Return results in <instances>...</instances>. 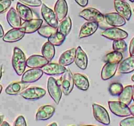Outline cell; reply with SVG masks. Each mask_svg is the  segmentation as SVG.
Listing matches in <instances>:
<instances>
[{
	"instance_id": "db71d44e",
	"label": "cell",
	"mask_w": 134,
	"mask_h": 126,
	"mask_svg": "<svg viewBox=\"0 0 134 126\" xmlns=\"http://www.w3.org/2000/svg\"><path fill=\"white\" fill-rule=\"evenodd\" d=\"M11 1H13V0H11Z\"/></svg>"
},
{
	"instance_id": "60d3db41",
	"label": "cell",
	"mask_w": 134,
	"mask_h": 126,
	"mask_svg": "<svg viewBox=\"0 0 134 126\" xmlns=\"http://www.w3.org/2000/svg\"><path fill=\"white\" fill-rule=\"evenodd\" d=\"M76 3H78L80 7H84L88 4L89 0H74Z\"/></svg>"
},
{
	"instance_id": "f5cc1de1",
	"label": "cell",
	"mask_w": 134,
	"mask_h": 126,
	"mask_svg": "<svg viewBox=\"0 0 134 126\" xmlns=\"http://www.w3.org/2000/svg\"><path fill=\"white\" fill-rule=\"evenodd\" d=\"M123 1H126V0H123Z\"/></svg>"
},
{
	"instance_id": "c3c4849f",
	"label": "cell",
	"mask_w": 134,
	"mask_h": 126,
	"mask_svg": "<svg viewBox=\"0 0 134 126\" xmlns=\"http://www.w3.org/2000/svg\"><path fill=\"white\" fill-rule=\"evenodd\" d=\"M48 125H55V126H57V123H55V122H53V123H49Z\"/></svg>"
},
{
	"instance_id": "4316f807",
	"label": "cell",
	"mask_w": 134,
	"mask_h": 126,
	"mask_svg": "<svg viewBox=\"0 0 134 126\" xmlns=\"http://www.w3.org/2000/svg\"><path fill=\"white\" fill-rule=\"evenodd\" d=\"M16 11L22 20L24 21H27L33 19V12L28 6L18 2L16 3Z\"/></svg>"
},
{
	"instance_id": "5bb4252c",
	"label": "cell",
	"mask_w": 134,
	"mask_h": 126,
	"mask_svg": "<svg viewBox=\"0 0 134 126\" xmlns=\"http://www.w3.org/2000/svg\"><path fill=\"white\" fill-rule=\"evenodd\" d=\"M43 72L41 68H31L24 72L22 75V81L26 83H34L42 77Z\"/></svg>"
},
{
	"instance_id": "7a4b0ae2",
	"label": "cell",
	"mask_w": 134,
	"mask_h": 126,
	"mask_svg": "<svg viewBox=\"0 0 134 126\" xmlns=\"http://www.w3.org/2000/svg\"><path fill=\"white\" fill-rule=\"evenodd\" d=\"M47 90L49 94L50 97H51L54 102L59 105L60 99L62 98V89L57 80L55 79L53 77H49L47 81Z\"/></svg>"
},
{
	"instance_id": "bcb514c9",
	"label": "cell",
	"mask_w": 134,
	"mask_h": 126,
	"mask_svg": "<svg viewBox=\"0 0 134 126\" xmlns=\"http://www.w3.org/2000/svg\"><path fill=\"white\" fill-rule=\"evenodd\" d=\"M3 118H4V116L3 115H0V125L2 124V123L3 121Z\"/></svg>"
},
{
	"instance_id": "ffe728a7",
	"label": "cell",
	"mask_w": 134,
	"mask_h": 126,
	"mask_svg": "<svg viewBox=\"0 0 134 126\" xmlns=\"http://www.w3.org/2000/svg\"><path fill=\"white\" fill-rule=\"evenodd\" d=\"M43 24V20L40 19H31L30 20L24 21L21 25L22 28L24 30L26 34H32L38 32V29L42 26Z\"/></svg>"
},
{
	"instance_id": "9c48e42d",
	"label": "cell",
	"mask_w": 134,
	"mask_h": 126,
	"mask_svg": "<svg viewBox=\"0 0 134 126\" xmlns=\"http://www.w3.org/2000/svg\"><path fill=\"white\" fill-rule=\"evenodd\" d=\"M41 14L48 25L54 28H57L59 26V20L54 11L49 8L46 4H42L41 8Z\"/></svg>"
},
{
	"instance_id": "6da1fadb",
	"label": "cell",
	"mask_w": 134,
	"mask_h": 126,
	"mask_svg": "<svg viewBox=\"0 0 134 126\" xmlns=\"http://www.w3.org/2000/svg\"><path fill=\"white\" fill-rule=\"evenodd\" d=\"M26 57L24 53L19 47L13 49L11 62L14 70L18 76H22L26 67Z\"/></svg>"
},
{
	"instance_id": "9a60e30c",
	"label": "cell",
	"mask_w": 134,
	"mask_h": 126,
	"mask_svg": "<svg viewBox=\"0 0 134 126\" xmlns=\"http://www.w3.org/2000/svg\"><path fill=\"white\" fill-rule=\"evenodd\" d=\"M48 62H49L43 55H33L27 59L26 66L30 68H42Z\"/></svg>"
},
{
	"instance_id": "3957f363",
	"label": "cell",
	"mask_w": 134,
	"mask_h": 126,
	"mask_svg": "<svg viewBox=\"0 0 134 126\" xmlns=\"http://www.w3.org/2000/svg\"><path fill=\"white\" fill-rule=\"evenodd\" d=\"M58 83L60 85L63 94L65 95H69V94L74 89V78L71 72L66 70L64 73L60 81H57Z\"/></svg>"
},
{
	"instance_id": "ba28073f",
	"label": "cell",
	"mask_w": 134,
	"mask_h": 126,
	"mask_svg": "<svg viewBox=\"0 0 134 126\" xmlns=\"http://www.w3.org/2000/svg\"><path fill=\"white\" fill-rule=\"evenodd\" d=\"M101 36L110 40L124 39L127 38L128 34L125 30L118 28V27H112L104 30Z\"/></svg>"
},
{
	"instance_id": "83f0119b",
	"label": "cell",
	"mask_w": 134,
	"mask_h": 126,
	"mask_svg": "<svg viewBox=\"0 0 134 126\" xmlns=\"http://www.w3.org/2000/svg\"><path fill=\"white\" fill-rule=\"evenodd\" d=\"M72 29V20L70 16H66L59 24L57 32L61 33L66 37L69 35Z\"/></svg>"
},
{
	"instance_id": "484cf974",
	"label": "cell",
	"mask_w": 134,
	"mask_h": 126,
	"mask_svg": "<svg viewBox=\"0 0 134 126\" xmlns=\"http://www.w3.org/2000/svg\"><path fill=\"white\" fill-rule=\"evenodd\" d=\"M74 83L76 87L82 91H87L90 87V82L86 76L80 73L73 74Z\"/></svg>"
},
{
	"instance_id": "ee69618b",
	"label": "cell",
	"mask_w": 134,
	"mask_h": 126,
	"mask_svg": "<svg viewBox=\"0 0 134 126\" xmlns=\"http://www.w3.org/2000/svg\"><path fill=\"white\" fill-rule=\"evenodd\" d=\"M130 112H131V115L133 116H134V105L130 106Z\"/></svg>"
},
{
	"instance_id": "7dc6e473",
	"label": "cell",
	"mask_w": 134,
	"mask_h": 126,
	"mask_svg": "<svg viewBox=\"0 0 134 126\" xmlns=\"http://www.w3.org/2000/svg\"><path fill=\"white\" fill-rule=\"evenodd\" d=\"M132 100L134 102V85L132 86Z\"/></svg>"
},
{
	"instance_id": "2e32d148",
	"label": "cell",
	"mask_w": 134,
	"mask_h": 126,
	"mask_svg": "<svg viewBox=\"0 0 134 126\" xmlns=\"http://www.w3.org/2000/svg\"><path fill=\"white\" fill-rule=\"evenodd\" d=\"M99 27V22L94 21H88L84 23L81 27L79 33V38H87L93 35L97 31Z\"/></svg>"
},
{
	"instance_id": "f6af8a7d",
	"label": "cell",
	"mask_w": 134,
	"mask_h": 126,
	"mask_svg": "<svg viewBox=\"0 0 134 126\" xmlns=\"http://www.w3.org/2000/svg\"><path fill=\"white\" fill-rule=\"evenodd\" d=\"M1 125H2V126H5V125L9 126L10 124L9 123H7V122H5V121H3V122H2V123Z\"/></svg>"
},
{
	"instance_id": "f907efd6",
	"label": "cell",
	"mask_w": 134,
	"mask_h": 126,
	"mask_svg": "<svg viewBox=\"0 0 134 126\" xmlns=\"http://www.w3.org/2000/svg\"><path fill=\"white\" fill-rule=\"evenodd\" d=\"M131 81L134 82V74L132 76H131Z\"/></svg>"
},
{
	"instance_id": "603a6c76",
	"label": "cell",
	"mask_w": 134,
	"mask_h": 126,
	"mask_svg": "<svg viewBox=\"0 0 134 126\" xmlns=\"http://www.w3.org/2000/svg\"><path fill=\"white\" fill-rule=\"evenodd\" d=\"M21 20L17 11L13 7L10 9L7 14V20L10 26L13 28H20L22 25Z\"/></svg>"
},
{
	"instance_id": "816d5d0a",
	"label": "cell",
	"mask_w": 134,
	"mask_h": 126,
	"mask_svg": "<svg viewBox=\"0 0 134 126\" xmlns=\"http://www.w3.org/2000/svg\"><path fill=\"white\" fill-rule=\"evenodd\" d=\"M131 2H134V0H130Z\"/></svg>"
},
{
	"instance_id": "e0dca14e",
	"label": "cell",
	"mask_w": 134,
	"mask_h": 126,
	"mask_svg": "<svg viewBox=\"0 0 134 126\" xmlns=\"http://www.w3.org/2000/svg\"><path fill=\"white\" fill-rule=\"evenodd\" d=\"M30 83L23 81L14 82L10 83L5 89V93L9 95H16L28 88Z\"/></svg>"
},
{
	"instance_id": "52a82bcc",
	"label": "cell",
	"mask_w": 134,
	"mask_h": 126,
	"mask_svg": "<svg viewBox=\"0 0 134 126\" xmlns=\"http://www.w3.org/2000/svg\"><path fill=\"white\" fill-rule=\"evenodd\" d=\"M79 16L87 21L101 22L105 20V15H103L97 9L92 7H89L82 10L79 13Z\"/></svg>"
},
{
	"instance_id": "5b68a950",
	"label": "cell",
	"mask_w": 134,
	"mask_h": 126,
	"mask_svg": "<svg viewBox=\"0 0 134 126\" xmlns=\"http://www.w3.org/2000/svg\"><path fill=\"white\" fill-rule=\"evenodd\" d=\"M20 96L24 99L36 101L44 97L46 94V89L39 87H31L26 88L20 93Z\"/></svg>"
},
{
	"instance_id": "1f68e13d",
	"label": "cell",
	"mask_w": 134,
	"mask_h": 126,
	"mask_svg": "<svg viewBox=\"0 0 134 126\" xmlns=\"http://www.w3.org/2000/svg\"><path fill=\"white\" fill-rule=\"evenodd\" d=\"M57 32V28H54L49 25H42V26L38 30V34L45 38H48Z\"/></svg>"
},
{
	"instance_id": "7402d4cb",
	"label": "cell",
	"mask_w": 134,
	"mask_h": 126,
	"mask_svg": "<svg viewBox=\"0 0 134 126\" xmlns=\"http://www.w3.org/2000/svg\"><path fill=\"white\" fill-rule=\"evenodd\" d=\"M119 63L106 62L101 70V79L103 80H108L115 75L118 69Z\"/></svg>"
},
{
	"instance_id": "7bdbcfd3",
	"label": "cell",
	"mask_w": 134,
	"mask_h": 126,
	"mask_svg": "<svg viewBox=\"0 0 134 126\" xmlns=\"http://www.w3.org/2000/svg\"><path fill=\"white\" fill-rule=\"evenodd\" d=\"M2 74H3V65L0 63V80L2 79Z\"/></svg>"
},
{
	"instance_id": "f1b7e54d",
	"label": "cell",
	"mask_w": 134,
	"mask_h": 126,
	"mask_svg": "<svg viewBox=\"0 0 134 126\" xmlns=\"http://www.w3.org/2000/svg\"><path fill=\"white\" fill-rule=\"evenodd\" d=\"M42 53L49 62L51 61L55 55V46L51 44L49 42H46L43 44L42 48Z\"/></svg>"
},
{
	"instance_id": "d590c367",
	"label": "cell",
	"mask_w": 134,
	"mask_h": 126,
	"mask_svg": "<svg viewBox=\"0 0 134 126\" xmlns=\"http://www.w3.org/2000/svg\"><path fill=\"white\" fill-rule=\"evenodd\" d=\"M20 3L28 6V7H40L42 5L41 0H18Z\"/></svg>"
},
{
	"instance_id": "8d00e7d4",
	"label": "cell",
	"mask_w": 134,
	"mask_h": 126,
	"mask_svg": "<svg viewBox=\"0 0 134 126\" xmlns=\"http://www.w3.org/2000/svg\"><path fill=\"white\" fill-rule=\"evenodd\" d=\"M11 0H0V14L4 13L11 5Z\"/></svg>"
},
{
	"instance_id": "f546056e",
	"label": "cell",
	"mask_w": 134,
	"mask_h": 126,
	"mask_svg": "<svg viewBox=\"0 0 134 126\" xmlns=\"http://www.w3.org/2000/svg\"><path fill=\"white\" fill-rule=\"evenodd\" d=\"M118 100L126 105H130L132 101V86L127 85L125 87L119 95Z\"/></svg>"
},
{
	"instance_id": "4dcf8cb0",
	"label": "cell",
	"mask_w": 134,
	"mask_h": 126,
	"mask_svg": "<svg viewBox=\"0 0 134 126\" xmlns=\"http://www.w3.org/2000/svg\"><path fill=\"white\" fill-rule=\"evenodd\" d=\"M122 59H123V55H122V53L116 51H113L106 55L105 59H104V61L105 62L119 63L122 61Z\"/></svg>"
},
{
	"instance_id": "277c9868",
	"label": "cell",
	"mask_w": 134,
	"mask_h": 126,
	"mask_svg": "<svg viewBox=\"0 0 134 126\" xmlns=\"http://www.w3.org/2000/svg\"><path fill=\"white\" fill-rule=\"evenodd\" d=\"M109 107L112 113L119 117H127L131 115L128 105L118 101H109Z\"/></svg>"
},
{
	"instance_id": "f35d334b",
	"label": "cell",
	"mask_w": 134,
	"mask_h": 126,
	"mask_svg": "<svg viewBox=\"0 0 134 126\" xmlns=\"http://www.w3.org/2000/svg\"><path fill=\"white\" fill-rule=\"evenodd\" d=\"M13 125L15 126H26L25 118L23 116H19L15 119Z\"/></svg>"
},
{
	"instance_id": "681fc988",
	"label": "cell",
	"mask_w": 134,
	"mask_h": 126,
	"mask_svg": "<svg viewBox=\"0 0 134 126\" xmlns=\"http://www.w3.org/2000/svg\"><path fill=\"white\" fill-rule=\"evenodd\" d=\"M2 89H3V87H2V85H0V94L2 93Z\"/></svg>"
},
{
	"instance_id": "cb8c5ba5",
	"label": "cell",
	"mask_w": 134,
	"mask_h": 126,
	"mask_svg": "<svg viewBox=\"0 0 134 126\" xmlns=\"http://www.w3.org/2000/svg\"><path fill=\"white\" fill-rule=\"evenodd\" d=\"M76 48H72L64 51L61 54L59 60V63L64 66H67L74 62L76 55Z\"/></svg>"
},
{
	"instance_id": "b9f144b4",
	"label": "cell",
	"mask_w": 134,
	"mask_h": 126,
	"mask_svg": "<svg viewBox=\"0 0 134 126\" xmlns=\"http://www.w3.org/2000/svg\"><path fill=\"white\" fill-rule=\"evenodd\" d=\"M3 36H4V30L2 24H0V38H3Z\"/></svg>"
},
{
	"instance_id": "30bf717a",
	"label": "cell",
	"mask_w": 134,
	"mask_h": 126,
	"mask_svg": "<svg viewBox=\"0 0 134 126\" xmlns=\"http://www.w3.org/2000/svg\"><path fill=\"white\" fill-rule=\"evenodd\" d=\"M25 34L24 30L22 27L12 28L11 30H9L5 34H4L3 40L7 43H13L23 39Z\"/></svg>"
},
{
	"instance_id": "e575fe53",
	"label": "cell",
	"mask_w": 134,
	"mask_h": 126,
	"mask_svg": "<svg viewBox=\"0 0 134 126\" xmlns=\"http://www.w3.org/2000/svg\"><path fill=\"white\" fill-rule=\"evenodd\" d=\"M113 49L114 51L124 53L127 50V43L124 39L114 40L113 43Z\"/></svg>"
},
{
	"instance_id": "7c38bea8",
	"label": "cell",
	"mask_w": 134,
	"mask_h": 126,
	"mask_svg": "<svg viewBox=\"0 0 134 126\" xmlns=\"http://www.w3.org/2000/svg\"><path fill=\"white\" fill-rule=\"evenodd\" d=\"M41 69L43 72V74L49 76L63 74V73L67 70L65 66H63L59 63L55 62H48Z\"/></svg>"
},
{
	"instance_id": "d6986e66",
	"label": "cell",
	"mask_w": 134,
	"mask_h": 126,
	"mask_svg": "<svg viewBox=\"0 0 134 126\" xmlns=\"http://www.w3.org/2000/svg\"><path fill=\"white\" fill-rule=\"evenodd\" d=\"M105 19L108 24L113 27H120L125 25L126 20L118 13H109L105 15Z\"/></svg>"
},
{
	"instance_id": "8fae6325",
	"label": "cell",
	"mask_w": 134,
	"mask_h": 126,
	"mask_svg": "<svg viewBox=\"0 0 134 126\" xmlns=\"http://www.w3.org/2000/svg\"><path fill=\"white\" fill-rule=\"evenodd\" d=\"M114 8L118 14L126 20H130L131 16V10L127 2L123 0H114Z\"/></svg>"
},
{
	"instance_id": "d6a6232c",
	"label": "cell",
	"mask_w": 134,
	"mask_h": 126,
	"mask_svg": "<svg viewBox=\"0 0 134 126\" xmlns=\"http://www.w3.org/2000/svg\"><path fill=\"white\" fill-rule=\"evenodd\" d=\"M66 36L61 33L57 32L48 38V42L54 46H60L65 41Z\"/></svg>"
},
{
	"instance_id": "4fadbf2b",
	"label": "cell",
	"mask_w": 134,
	"mask_h": 126,
	"mask_svg": "<svg viewBox=\"0 0 134 126\" xmlns=\"http://www.w3.org/2000/svg\"><path fill=\"white\" fill-rule=\"evenodd\" d=\"M55 108L51 105H46L39 108L36 114V121H45L50 119L55 114Z\"/></svg>"
},
{
	"instance_id": "ab89813d",
	"label": "cell",
	"mask_w": 134,
	"mask_h": 126,
	"mask_svg": "<svg viewBox=\"0 0 134 126\" xmlns=\"http://www.w3.org/2000/svg\"><path fill=\"white\" fill-rule=\"evenodd\" d=\"M130 56H134V37L131 39L130 43Z\"/></svg>"
},
{
	"instance_id": "ac0fdd59",
	"label": "cell",
	"mask_w": 134,
	"mask_h": 126,
	"mask_svg": "<svg viewBox=\"0 0 134 126\" xmlns=\"http://www.w3.org/2000/svg\"><path fill=\"white\" fill-rule=\"evenodd\" d=\"M74 62L81 70H86L88 65V58L85 51L80 46H78L76 50Z\"/></svg>"
},
{
	"instance_id": "836d02e7",
	"label": "cell",
	"mask_w": 134,
	"mask_h": 126,
	"mask_svg": "<svg viewBox=\"0 0 134 126\" xmlns=\"http://www.w3.org/2000/svg\"><path fill=\"white\" fill-rule=\"evenodd\" d=\"M124 87L122 83L114 82L109 86V93L112 96H119L123 91Z\"/></svg>"
},
{
	"instance_id": "11a10c76",
	"label": "cell",
	"mask_w": 134,
	"mask_h": 126,
	"mask_svg": "<svg viewBox=\"0 0 134 126\" xmlns=\"http://www.w3.org/2000/svg\"><path fill=\"white\" fill-rule=\"evenodd\" d=\"M133 11H134V9H133Z\"/></svg>"
},
{
	"instance_id": "8992f818",
	"label": "cell",
	"mask_w": 134,
	"mask_h": 126,
	"mask_svg": "<svg viewBox=\"0 0 134 126\" xmlns=\"http://www.w3.org/2000/svg\"><path fill=\"white\" fill-rule=\"evenodd\" d=\"M92 108L93 116L97 122L106 125L110 124V118L105 108L100 105L93 103L92 105Z\"/></svg>"
},
{
	"instance_id": "74e56055",
	"label": "cell",
	"mask_w": 134,
	"mask_h": 126,
	"mask_svg": "<svg viewBox=\"0 0 134 126\" xmlns=\"http://www.w3.org/2000/svg\"><path fill=\"white\" fill-rule=\"evenodd\" d=\"M121 126H134V116L127 117L120 122Z\"/></svg>"
},
{
	"instance_id": "44dd1931",
	"label": "cell",
	"mask_w": 134,
	"mask_h": 126,
	"mask_svg": "<svg viewBox=\"0 0 134 126\" xmlns=\"http://www.w3.org/2000/svg\"><path fill=\"white\" fill-rule=\"evenodd\" d=\"M68 4L66 0H57L54 7V12L59 22H61L68 14Z\"/></svg>"
},
{
	"instance_id": "d4e9b609",
	"label": "cell",
	"mask_w": 134,
	"mask_h": 126,
	"mask_svg": "<svg viewBox=\"0 0 134 126\" xmlns=\"http://www.w3.org/2000/svg\"><path fill=\"white\" fill-rule=\"evenodd\" d=\"M118 72L120 74H130L134 71V56H130L118 65Z\"/></svg>"
}]
</instances>
